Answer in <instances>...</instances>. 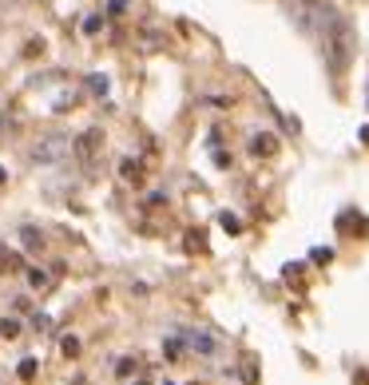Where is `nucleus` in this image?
I'll return each mask as SVG.
<instances>
[{
    "instance_id": "7ed1b4c3",
    "label": "nucleus",
    "mask_w": 369,
    "mask_h": 385,
    "mask_svg": "<svg viewBox=\"0 0 369 385\" xmlns=\"http://www.w3.org/2000/svg\"><path fill=\"white\" fill-rule=\"evenodd\" d=\"M13 270H24V262L16 250H0V274H13Z\"/></svg>"
},
{
    "instance_id": "dca6fc26",
    "label": "nucleus",
    "mask_w": 369,
    "mask_h": 385,
    "mask_svg": "<svg viewBox=\"0 0 369 385\" xmlns=\"http://www.w3.org/2000/svg\"><path fill=\"white\" fill-rule=\"evenodd\" d=\"M0 183H4V171H0Z\"/></svg>"
},
{
    "instance_id": "0eeeda50",
    "label": "nucleus",
    "mask_w": 369,
    "mask_h": 385,
    "mask_svg": "<svg viewBox=\"0 0 369 385\" xmlns=\"http://www.w3.org/2000/svg\"><path fill=\"white\" fill-rule=\"evenodd\" d=\"M0 337H8V342L20 337V322H16V318H0Z\"/></svg>"
},
{
    "instance_id": "39448f33",
    "label": "nucleus",
    "mask_w": 369,
    "mask_h": 385,
    "mask_svg": "<svg viewBox=\"0 0 369 385\" xmlns=\"http://www.w3.org/2000/svg\"><path fill=\"white\" fill-rule=\"evenodd\" d=\"M274 147H278V143H274V136H254V143H250V151H254V155H274Z\"/></svg>"
},
{
    "instance_id": "4468645a",
    "label": "nucleus",
    "mask_w": 369,
    "mask_h": 385,
    "mask_svg": "<svg viewBox=\"0 0 369 385\" xmlns=\"http://www.w3.org/2000/svg\"><path fill=\"white\" fill-rule=\"evenodd\" d=\"M72 385H87V382H84V377H75V382H72Z\"/></svg>"
},
{
    "instance_id": "20e7f679",
    "label": "nucleus",
    "mask_w": 369,
    "mask_h": 385,
    "mask_svg": "<svg viewBox=\"0 0 369 385\" xmlns=\"http://www.w3.org/2000/svg\"><path fill=\"white\" fill-rule=\"evenodd\" d=\"M191 346H195L198 354H215V349H219V342H215L210 334H191Z\"/></svg>"
},
{
    "instance_id": "f03ea898",
    "label": "nucleus",
    "mask_w": 369,
    "mask_h": 385,
    "mask_svg": "<svg viewBox=\"0 0 369 385\" xmlns=\"http://www.w3.org/2000/svg\"><path fill=\"white\" fill-rule=\"evenodd\" d=\"M99 139H103V136H99V131H84V136L75 139V155H80V159L87 163V159H92V155H96Z\"/></svg>"
},
{
    "instance_id": "423d86ee",
    "label": "nucleus",
    "mask_w": 369,
    "mask_h": 385,
    "mask_svg": "<svg viewBox=\"0 0 369 385\" xmlns=\"http://www.w3.org/2000/svg\"><path fill=\"white\" fill-rule=\"evenodd\" d=\"M28 286H32V290H52V274H44V270H28Z\"/></svg>"
},
{
    "instance_id": "6e6552de",
    "label": "nucleus",
    "mask_w": 369,
    "mask_h": 385,
    "mask_svg": "<svg viewBox=\"0 0 369 385\" xmlns=\"http://www.w3.org/2000/svg\"><path fill=\"white\" fill-rule=\"evenodd\" d=\"M16 373H20V382H32V377H36V361H32V358H24Z\"/></svg>"
},
{
    "instance_id": "f8f14e48",
    "label": "nucleus",
    "mask_w": 369,
    "mask_h": 385,
    "mask_svg": "<svg viewBox=\"0 0 369 385\" xmlns=\"http://www.w3.org/2000/svg\"><path fill=\"white\" fill-rule=\"evenodd\" d=\"M179 349H183L179 342H167V346H163V354H167V358H179Z\"/></svg>"
},
{
    "instance_id": "ddd939ff",
    "label": "nucleus",
    "mask_w": 369,
    "mask_h": 385,
    "mask_svg": "<svg viewBox=\"0 0 369 385\" xmlns=\"http://www.w3.org/2000/svg\"><path fill=\"white\" fill-rule=\"evenodd\" d=\"M294 4H306V8H314V4H318V0H294Z\"/></svg>"
},
{
    "instance_id": "9b49d317",
    "label": "nucleus",
    "mask_w": 369,
    "mask_h": 385,
    "mask_svg": "<svg viewBox=\"0 0 369 385\" xmlns=\"http://www.w3.org/2000/svg\"><path fill=\"white\" fill-rule=\"evenodd\" d=\"M80 354V342L75 337H64V358H75Z\"/></svg>"
},
{
    "instance_id": "2eb2a0df",
    "label": "nucleus",
    "mask_w": 369,
    "mask_h": 385,
    "mask_svg": "<svg viewBox=\"0 0 369 385\" xmlns=\"http://www.w3.org/2000/svg\"><path fill=\"white\" fill-rule=\"evenodd\" d=\"M131 385H147V382H143V377H139V382H131Z\"/></svg>"
},
{
    "instance_id": "9d476101",
    "label": "nucleus",
    "mask_w": 369,
    "mask_h": 385,
    "mask_svg": "<svg viewBox=\"0 0 369 385\" xmlns=\"http://www.w3.org/2000/svg\"><path fill=\"white\" fill-rule=\"evenodd\" d=\"M131 370H136V358H120L115 373H120V377H131Z\"/></svg>"
},
{
    "instance_id": "f257e3e1",
    "label": "nucleus",
    "mask_w": 369,
    "mask_h": 385,
    "mask_svg": "<svg viewBox=\"0 0 369 385\" xmlns=\"http://www.w3.org/2000/svg\"><path fill=\"white\" fill-rule=\"evenodd\" d=\"M68 151H75V139H68V136H44L32 147V159L36 163H60Z\"/></svg>"
},
{
    "instance_id": "1a4fd4ad",
    "label": "nucleus",
    "mask_w": 369,
    "mask_h": 385,
    "mask_svg": "<svg viewBox=\"0 0 369 385\" xmlns=\"http://www.w3.org/2000/svg\"><path fill=\"white\" fill-rule=\"evenodd\" d=\"M24 242H28V250H36V247H44V238L32 231V226H24Z\"/></svg>"
}]
</instances>
